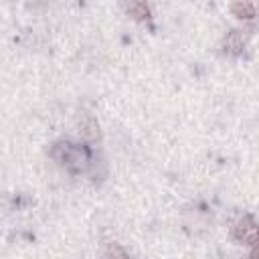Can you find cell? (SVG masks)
I'll use <instances>...</instances> for the list:
<instances>
[{
	"mask_svg": "<svg viewBox=\"0 0 259 259\" xmlns=\"http://www.w3.org/2000/svg\"><path fill=\"white\" fill-rule=\"evenodd\" d=\"M53 158L65 168H69L71 172H81L89 164V150L81 146H73L69 142H61V144H55Z\"/></svg>",
	"mask_w": 259,
	"mask_h": 259,
	"instance_id": "obj_1",
	"label": "cell"
},
{
	"mask_svg": "<svg viewBox=\"0 0 259 259\" xmlns=\"http://www.w3.org/2000/svg\"><path fill=\"white\" fill-rule=\"evenodd\" d=\"M235 237L241 241V243H247V245H255L259 241V225H255L251 219H241L237 225H235Z\"/></svg>",
	"mask_w": 259,
	"mask_h": 259,
	"instance_id": "obj_2",
	"label": "cell"
},
{
	"mask_svg": "<svg viewBox=\"0 0 259 259\" xmlns=\"http://www.w3.org/2000/svg\"><path fill=\"white\" fill-rule=\"evenodd\" d=\"M245 42H247V32L245 30H231L223 40V49L231 55H237V53L243 51Z\"/></svg>",
	"mask_w": 259,
	"mask_h": 259,
	"instance_id": "obj_3",
	"label": "cell"
},
{
	"mask_svg": "<svg viewBox=\"0 0 259 259\" xmlns=\"http://www.w3.org/2000/svg\"><path fill=\"white\" fill-rule=\"evenodd\" d=\"M79 130H81L83 138L89 140V142H97V140H101L99 123H97V119L91 117V115H85V117L79 121Z\"/></svg>",
	"mask_w": 259,
	"mask_h": 259,
	"instance_id": "obj_4",
	"label": "cell"
},
{
	"mask_svg": "<svg viewBox=\"0 0 259 259\" xmlns=\"http://www.w3.org/2000/svg\"><path fill=\"white\" fill-rule=\"evenodd\" d=\"M231 10H233V14L239 16V18H253V16L257 14L253 2H235V4H231Z\"/></svg>",
	"mask_w": 259,
	"mask_h": 259,
	"instance_id": "obj_5",
	"label": "cell"
},
{
	"mask_svg": "<svg viewBox=\"0 0 259 259\" xmlns=\"http://www.w3.org/2000/svg\"><path fill=\"white\" fill-rule=\"evenodd\" d=\"M127 14H132L138 20H148L150 18V6L146 2H136L127 6Z\"/></svg>",
	"mask_w": 259,
	"mask_h": 259,
	"instance_id": "obj_6",
	"label": "cell"
},
{
	"mask_svg": "<svg viewBox=\"0 0 259 259\" xmlns=\"http://www.w3.org/2000/svg\"><path fill=\"white\" fill-rule=\"evenodd\" d=\"M105 259H130V257H127V253H125L117 243H111V245L107 247V255H105Z\"/></svg>",
	"mask_w": 259,
	"mask_h": 259,
	"instance_id": "obj_7",
	"label": "cell"
},
{
	"mask_svg": "<svg viewBox=\"0 0 259 259\" xmlns=\"http://www.w3.org/2000/svg\"><path fill=\"white\" fill-rule=\"evenodd\" d=\"M251 259H259V241L253 245V249H251Z\"/></svg>",
	"mask_w": 259,
	"mask_h": 259,
	"instance_id": "obj_8",
	"label": "cell"
},
{
	"mask_svg": "<svg viewBox=\"0 0 259 259\" xmlns=\"http://www.w3.org/2000/svg\"><path fill=\"white\" fill-rule=\"evenodd\" d=\"M255 10H257V14H259V4H255Z\"/></svg>",
	"mask_w": 259,
	"mask_h": 259,
	"instance_id": "obj_9",
	"label": "cell"
}]
</instances>
